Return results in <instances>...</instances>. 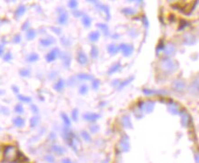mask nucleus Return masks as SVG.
Returning a JSON list of instances; mask_svg holds the SVG:
<instances>
[{
  "label": "nucleus",
  "instance_id": "1",
  "mask_svg": "<svg viewBox=\"0 0 199 163\" xmlns=\"http://www.w3.org/2000/svg\"><path fill=\"white\" fill-rule=\"evenodd\" d=\"M19 152L15 146H7L4 148L3 157L4 160L8 162H14L19 159Z\"/></svg>",
  "mask_w": 199,
  "mask_h": 163
},
{
  "label": "nucleus",
  "instance_id": "2",
  "mask_svg": "<svg viewBox=\"0 0 199 163\" xmlns=\"http://www.w3.org/2000/svg\"><path fill=\"white\" fill-rule=\"evenodd\" d=\"M161 68L163 72L167 73H173L175 71H177L179 68L178 62L175 61H173L171 59H163L161 61Z\"/></svg>",
  "mask_w": 199,
  "mask_h": 163
},
{
  "label": "nucleus",
  "instance_id": "3",
  "mask_svg": "<svg viewBox=\"0 0 199 163\" xmlns=\"http://www.w3.org/2000/svg\"><path fill=\"white\" fill-rule=\"evenodd\" d=\"M179 115H181V124L184 127H187L192 122V117L189 113L185 109H182L179 111Z\"/></svg>",
  "mask_w": 199,
  "mask_h": 163
},
{
  "label": "nucleus",
  "instance_id": "4",
  "mask_svg": "<svg viewBox=\"0 0 199 163\" xmlns=\"http://www.w3.org/2000/svg\"><path fill=\"white\" fill-rule=\"evenodd\" d=\"M172 87H173V89L175 92H177V93H184L185 87H186V84L184 83V81H183L182 79H176V80H174L173 82Z\"/></svg>",
  "mask_w": 199,
  "mask_h": 163
},
{
  "label": "nucleus",
  "instance_id": "5",
  "mask_svg": "<svg viewBox=\"0 0 199 163\" xmlns=\"http://www.w3.org/2000/svg\"><path fill=\"white\" fill-rule=\"evenodd\" d=\"M119 50H121L122 54L125 57H128L132 54V52L134 50V48L132 45L130 44H126V43H122L119 46Z\"/></svg>",
  "mask_w": 199,
  "mask_h": 163
},
{
  "label": "nucleus",
  "instance_id": "6",
  "mask_svg": "<svg viewBox=\"0 0 199 163\" xmlns=\"http://www.w3.org/2000/svg\"><path fill=\"white\" fill-rule=\"evenodd\" d=\"M119 150L122 151V152H127V151L130 150V138L127 136L123 137V138L119 143Z\"/></svg>",
  "mask_w": 199,
  "mask_h": 163
},
{
  "label": "nucleus",
  "instance_id": "7",
  "mask_svg": "<svg viewBox=\"0 0 199 163\" xmlns=\"http://www.w3.org/2000/svg\"><path fill=\"white\" fill-rule=\"evenodd\" d=\"M58 12H59V17H58V22L61 25H65L68 22V14L64 8H58Z\"/></svg>",
  "mask_w": 199,
  "mask_h": 163
},
{
  "label": "nucleus",
  "instance_id": "8",
  "mask_svg": "<svg viewBox=\"0 0 199 163\" xmlns=\"http://www.w3.org/2000/svg\"><path fill=\"white\" fill-rule=\"evenodd\" d=\"M60 55V50L59 49H53L52 50H51L48 54L45 56V59L47 61V62H52L53 61H55L57 59V57Z\"/></svg>",
  "mask_w": 199,
  "mask_h": 163
},
{
  "label": "nucleus",
  "instance_id": "9",
  "mask_svg": "<svg viewBox=\"0 0 199 163\" xmlns=\"http://www.w3.org/2000/svg\"><path fill=\"white\" fill-rule=\"evenodd\" d=\"M163 52L166 56H172L174 55L175 52H176V47L173 43L169 42L167 44H165L164 49H163Z\"/></svg>",
  "mask_w": 199,
  "mask_h": 163
},
{
  "label": "nucleus",
  "instance_id": "10",
  "mask_svg": "<svg viewBox=\"0 0 199 163\" xmlns=\"http://www.w3.org/2000/svg\"><path fill=\"white\" fill-rule=\"evenodd\" d=\"M168 110H169V112L173 115H178L179 111H180V106L177 103H175L172 100L168 104Z\"/></svg>",
  "mask_w": 199,
  "mask_h": 163
},
{
  "label": "nucleus",
  "instance_id": "11",
  "mask_svg": "<svg viewBox=\"0 0 199 163\" xmlns=\"http://www.w3.org/2000/svg\"><path fill=\"white\" fill-rule=\"evenodd\" d=\"M76 59H77L78 63L81 65H86L87 63H88V58H87V56L85 55V52H83L82 50H80L77 53Z\"/></svg>",
  "mask_w": 199,
  "mask_h": 163
},
{
  "label": "nucleus",
  "instance_id": "12",
  "mask_svg": "<svg viewBox=\"0 0 199 163\" xmlns=\"http://www.w3.org/2000/svg\"><path fill=\"white\" fill-rule=\"evenodd\" d=\"M83 118L88 122H96L100 118V115L96 113H86L83 115Z\"/></svg>",
  "mask_w": 199,
  "mask_h": 163
},
{
  "label": "nucleus",
  "instance_id": "13",
  "mask_svg": "<svg viewBox=\"0 0 199 163\" xmlns=\"http://www.w3.org/2000/svg\"><path fill=\"white\" fill-rule=\"evenodd\" d=\"M121 125L123 127H125V128H132V123H131V120L130 117L128 115H123L121 117Z\"/></svg>",
  "mask_w": 199,
  "mask_h": 163
},
{
  "label": "nucleus",
  "instance_id": "14",
  "mask_svg": "<svg viewBox=\"0 0 199 163\" xmlns=\"http://www.w3.org/2000/svg\"><path fill=\"white\" fill-rule=\"evenodd\" d=\"M60 56H61V59L62 61L63 65L66 68H68L70 66V64H71V56H70L67 52H62V53L60 52Z\"/></svg>",
  "mask_w": 199,
  "mask_h": 163
},
{
  "label": "nucleus",
  "instance_id": "15",
  "mask_svg": "<svg viewBox=\"0 0 199 163\" xmlns=\"http://www.w3.org/2000/svg\"><path fill=\"white\" fill-rule=\"evenodd\" d=\"M97 8L99 10L103 11V12L106 14V19L109 20L110 19V11H109V8L107 7V5H102V4H97Z\"/></svg>",
  "mask_w": 199,
  "mask_h": 163
},
{
  "label": "nucleus",
  "instance_id": "16",
  "mask_svg": "<svg viewBox=\"0 0 199 163\" xmlns=\"http://www.w3.org/2000/svg\"><path fill=\"white\" fill-rule=\"evenodd\" d=\"M40 45H42L43 47H49V46L52 45L54 43V39L52 37H48L45 39H42L40 40Z\"/></svg>",
  "mask_w": 199,
  "mask_h": 163
},
{
  "label": "nucleus",
  "instance_id": "17",
  "mask_svg": "<svg viewBox=\"0 0 199 163\" xmlns=\"http://www.w3.org/2000/svg\"><path fill=\"white\" fill-rule=\"evenodd\" d=\"M154 106H155V103L153 101L149 100L148 102H146L145 104H144V110L146 111V113L150 114V113H151L153 111Z\"/></svg>",
  "mask_w": 199,
  "mask_h": 163
},
{
  "label": "nucleus",
  "instance_id": "18",
  "mask_svg": "<svg viewBox=\"0 0 199 163\" xmlns=\"http://www.w3.org/2000/svg\"><path fill=\"white\" fill-rule=\"evenodd\" d=\"M51 150L53 151L56 155H60V156H62L65 153V149H64L62 147L59 146V145H52Z\"/></svg>",
  "mask_w": 199,
  "mask_h": 163
},
{
  "label": "nucleus",
  "instance_id": "19",
  "mask_svg": "<svg viewBox=\"0 0 199 163\" xmlns=\"http://www.w3.org/2000/svg\"><path fill=\"white\" fill-rule=\"evenodd\" d=\"M184 43L185 45H194L196 43V37L194 35H185Z\"/></svg>",
  "mask_w": 199,
  "mask_h": 163
},
{
  "label": "nucleus",
  "instance_id": "20",
  "mask_svg": "<svg viewBox=\"0 0 199 163\" xmlns=\"http://www.w3.org/2000/svg\"><path fill=\"white\" fill-rule=\"evenodd\" d=\"M25 12H26V7H25V6H23V5L19 6V7L17 8L16 12H15L16 19H19L20 17H22L23 15L25 14Z\"/></svg>",
  "mask_w": 199,
  "mask_h": 163
},
{
  "label": "nucleus",
  "instance_id": "21",
  "mask_svg": "<svg viewBox=\"0 0 199 163\" xmlns=\"http://www.w3.org/2000/svg\"><path fill=\"white\" fill-rule=\"evenodd\" d=\"M13 124H14V126H17V127H23L24 126V125H25V120L23 119L22 117H20V116H17V117H15L14 119H13Z\"/></svg>",
  "mask_w": 199,
  "mask_h": 163
},
{
  "label": "nucleus",
  "instance_id": "22",
  "mask_svg": "<svg viewBox=\"0 0 199 163\" xmlns=\"http://www.w3.org/2000/svg\"><path fill=\"white\" fill-rule=\"evenodd\" d=\"M133 80H134V76H130V77L127 78L126 80H124L123 82H120V83H119V88H118L119 91H120L121 89L124 88L125 86H127V85L130 84Z\"/></svg>",
  "mask_w": 199,
  "mask_h": 163
},
{
  "label": "nucleus",
  "instance_id": "23",
  "mask_svg": "<svg viewBox=\"0 0 199 163\" xmlns=\"http://www.w3.org/2000/svg\"><path fill=\"white\" fill-rule=\"evenodd\" d=\"M82 22H83V24L85 28H89L91 26V23H92V19L86 14L83 15V17H82Z\"/></svg>",
  "mask_w": 199,
  "mask_h": 163
},
{
  "label": "nucleus",
  "instance_id": "24",
  "mask_svg": "<svg viewBox=\"0 0 199 163\" xmlns=\"http://www.w3.org/2000/svg\"><path fill=\"white\" fill-rule=\"evenodd\" d=\"M107 51L111 55H116L119 51V47L116 44H109L108 47H107Z\"/></svg>",
  "mask_w": 199,
  "mask_h": 163
},
{
  "label": "nucleus",
  "instance_id": "25",
  "mask_svg": "<svg viewBox=\"0 0 199 163\" xmlns=\"http://www.w3.org/2000/svg\"><path fill=\"white\" fill-rule=\"evenodd\" d=\"M99 38H100V34H99L98 31H93L88 35L89 40L90 41H93V42L97 41V40L99 39Z\"/></svg>",
  "mask_w": 199,
  "mask_h": 163
},
{
  "label": "nucleus",
  "instance_id": "26",
  "mask_svg": "<svg viewBox=\"0 0 199 163\" xmlns=\"http://www.w3.org/2000/svg\"><path fill=\"white\" fill-rule=\"evenodd\" d=\"M96 27L104 33V35H107V36L109 35V30H108V27L107 24H104V23H98V24L96 25Z\"/></svg>",
  "mask_w": 199,
  "mask_h": 163
},
{
  "label": "nucleus",
  "instance_id": "27",
  "mask_svg": "<svg viewBox=\"0 0 199 163\" xmlns=\"http://www.w3.org/2000/svg\"><path fill=\"white\" fill-rule=\"evenodd\" d=\"M120 69H121V64H120L119 62H116V64H114L112 67H111V68L108 70L107 73H108L109 75H111V74H113V73H116V72H119Z\"/></svg>",
  "mask_w": 199,
  "mask_h": 163
},
{
  "label": "nucleus",
  "instance_id": "28",
  "mask_svg": "<svg viewBox=\"0 0 199 163\" xmlns=\"http://www.w3.org/2000/svg\"><path fill=\"white\" fill-rule=\"evenodd\" d=\"M143 94L146 95H164L166 94L165 92H159V91H154V90H149V89H143L142 90Z\"/></svg>",
  "mask_w": 199,
  "mask_h": 163
},
{
  "label": "nucleus",
  "instance_id": "29",
  "mask_svg": "<svg viewBox=\"0 0 199 163\" xmlns=\"http://www.w3.org/2000/svg\"><path fill=\"white\" fill-rule=\"evenodd\" d=\"M64 81L62 80V79H60L59 81L57 82V83L53 85V88L56 90V91H58V92H61L62 89H63V87H64Z\"/></svg>",
  "mask_w": 199,
  "mask_h": 163
},
{
  "label": "nucleus",
  "instance_id": "30",
  "mask_svg": "<svg viewBox=\"0 0 199 163\" xmlns=\"http://www.w3.org/2000/svg\"><path fill=\"white\" fill-rule=\"evenodd\" d=\"M77 78L79 80H85V81H93L94 80L93 75L87 74V73H80L77 75Z\"/></svg>",
  "mask_w": 199,
  "mask_h": 163
},
{
  "label": "nucleus",
  "instance_id": "31",
  "mask_svg": "<svg viewBox=\"0 0 199 163\" xmlns=\"http://www.w3.org/2000/svg\"><path fill=\"white\" fill-rule=\"evenodd\" d=\"M121 12L123 14H125L127 16H132L134 14H136V10L135 9H133L131 8H123L121 10Z\"/></svg>",
  "mask_w": 199,
  "mask_h": 163
},
{
  "label": "nucleus",
  "instance_id": "32",
  "mask_svg": "<svg viewBox=\"0 0 199 163\" xmlns=\"http://www.w3.org/2000/svg\"><path fill=\"white\" fill-rule=\"evenodd\" d=\"M61 116H62V120L64 122V125H65V126H67V127L71 126V120H70L69 116L65 113H62Z\"/></svg>",
  "mask_w": 199,
  "mask_h": 163
},
{
  "label": "nucleus",
  "instance_id": "33",
  "mask_svg": "<svg viewBox=\"0 0 199 163\" xmlns=\"http://www.w3.org/2000/svg\"><path fill=\"white\" fill-rule=\"evenodd\" d=\"M36 35H37V33H36V30H28L26 36H27L28 40H32V39H35Z\"/></svg>",
  "mask_w": 199,
  "mask_h": 163
},
{
  "label": "nucleus",
  "instance_id": "34",
  "mask_svg": "<svg viewBox=\"0 0 199 163\" xmlns=\"http://www.w3.org/2000/svg\"><path fill=\"white\" fill-rule=\"evenodd\" d=\"M39 60V55L37 53H31L28 56L27 58V61L28 62H35Z\"/></svg>",
  "mask_w": 199,
  "mask_h": 163
},
{
  "label": "nucleus",
  "instance_id": "35",
  "mask_svg": "<svg viewBox=\"0 0 199 163\" xmlns=\"http://www.w3.org/2000/svg\"><path fill=\"white\" fill-rule=\"evenodd\" d=\"M90 54H91V57L93 58V59H96V58L98 57V54H99V51H98L97 47H96V46H92Z\"/></svg>",
  "mask_w": 199,
  "mask_h": 163
},
{
  "label": "nucleus",
  "instance_id": "36",
  "mask_svg": "<svg viewBox=\"0 0 199 163\" xmlns=\"http://www.w3.org/2000/svg\"><path fill=\"white\" fill-rule=\"evenodd\" d=\"M40 123V117L39 116H33V117H31V121H30V124H31V127H36Z\"/></svg>",
  "mask_w": 199,
  "mask_h": 163
},
{
  "label": "nucleus",
  "instance_id": "37",
  "mask_svg": "<svg viewBox=\"0 0 199 163\" xmlns=\"http://www.w3.org/2000/svg\"><path fill=\"white\" fill-rule=\"evenodd\" d=\"M190 91H191L194 95H195V92H196V95H197V93H198V80H197V79H196V83L194 82V83H193V84H191V89H190Z\"/></svg>",
  "mask_w": 199,
  "mask_h": 163
},
{
  "label": "nucleus",
  "instance_id": "38",
  "mask_svg": "<svg viewBox=\"0 0 199 163\" xmlns=\"http://www.w3.org/2000/svg\"><path fill=\"white\" fill-rule=\"evenodd\" d=\"M190 26V23L187 21V20H185V19H181L180 20V26H179V28L178 30H184V28H186V27H189Z\"/></svg>",
  "mask_w": 199,
  "mask_h": 163
},
{
  "label": "nucleus",
  "instance_id": "39",
  "mask_svg": "<svg viewBox=\"0 0 199 163\" xmlns=\"http://www.w3.org/2000/svg\"><path fill=\"white\" fill-rule=\"evenodd\" d=\"M19 74L22 77H28L31 75V70L28 69H21L19 71Z\"/></svg>",
  "mask_w": 199,
  "mask_h": 163
},
{
  "label": "nucleus",
  "instance_id": "40",
  "mask_svg": "<svg viewBox=\"0 0 199 163\" xmlns=\"http://www.w3.org/2000/svg\"><path fill=\"white\" fill-rule=\"evenodd\" d=\"M81 135H82V137L85 139V141H86V142H90L91 141V137H90V135L86 131L83 130V131L81 132Z\"/></svg>",
  "mask_w": 199,
  "mask_h": 163
},
{
  "label": "nucleus",
  "instance_id": "41",
  "mask_svg": "<svg viewBox=\"0 0 199 163\" xmlns=\"http://www.w3.org/2000/svg\"><path fill=\"white\" fill-rule=\"evenodd\" d=\"M87 92H88V87H87L86 84H83L79 89V94L82 95H85L87 94Z\"/></svg>",
  "mask_w": 199,
  "mask_h": 163
},
{
  "label": "nucleus",
  "instance_id": "42",
  "mask_svg": "<svg viewBox=\"0 0 199 163\" xmlns=\"http://www.w3.org/2000/svg\"><path fill=\"white\" fill-rule=\"evenodd\" d=\"M99 86H100V81L97 79H94L92 81V88L94 90H97L99 88Z\"/></svg>",
  "mask_w": 199,
  "mask_h": 163
},
{
  "label": "nucleus",
  "instance_id": "43",
  "mask_svg": "<svg viewBox=\"0 0 199 163\" xmlns=\"http://www.w3.org/2000/svg\"><path fill=\"white\" fill-rule=\"evenodd\" d=\"M17 98H19L20 101L24 102V103H30L31 101V97L25 96V95H17Z\"/></svg>",
  "mask_w": 199,
  "mask_h": 163
},
{
  "label": "nucleus",
  "instance_id": "44",
  "mask_svg": "<svg viewBox=\"0 0 199 163\" xmlns=\"http://www.w3.org/2000/svg\"><path fill=\"white\" fill-rule=\"evenodd\" d=\"M134 115H135V116L138 118V119H140V118H142L144 115H143V111L142 110H140L139 108H137L135 111H134Z\"/></svg>",
  "mask_w": 199,
  "mask_h": 163
},
{
  "label": "nucleus",
  "instance_id": "45",
  "mask_svg": "<svg viewBox=\"0 0 199 163\" xmlns=\"http://www.w3.org/2000/svg\"><path fill=\"white\" fill-rule=\"evenodd\" d=\"M15 112L17 113V114H22L23 112H24V108H23L22 106V104H17V106H15Z\"/></svg>",
  "mask_w": 199,
  "mask_h": 163
},
{
  "label": "nucleus",
  "instance_id": "46",
  "mask_svg": "<svg viewBox=\"0 0 199 163\" xmlns=\"http://www.w3.org/2000/svg\"><path fill=\"white\" fill-rule=\"evenodd\" d=\"M44 160L46 162H48V163H54L55 159H54V157L51 156V155H46L44 157Z\"/></svg>",
  "mask_w": 199,
  "mask_h": 163
},
{
  "label": "nucleus",
  "instance_id": "47",
  "mask_svg": "<svg viewBox=\"0 0 199 163\" xmlns=\"http://www.w3.org/2000/svg\"><path fill=\"white\" fill-rule=\"evenodd\" d=\"M72 118L73 121H77L78 120V109L74 108L72 112Z\"/></svg>",
  "mask_w": 199,
  "mask_h": 163
},
{
  "label": "nucleus",
  "instance_id": "48",
  "mask_svg": "<svg viewBox=\"0 0 199 163\" xmlns=\"http://www.w3.org/2000/svg\"><path fill=\"white\" fill-rule=\"evenodd\" d=\"M77 6H78V2L77 1H74V0H72V1H69L68 2V7L70 8H77Z\"/></svg>",
  "mask_w": 199,
  "mask_h": 163
},
{
  "label": "nucleus",
  "instance_id": "49",
  "mask_svg": "<svg viewBox=\"0 0 199 163\" xmlns=\"http://www.w3.org/2000/svg\"><path fill=\"white\" fill-rule=\"evenodd\" d=\"M3 59H4L5 61H10L11 60H12V54H11L10 52H8L7 54L4 55Z\"/></svg>",
  "mask_w": 199,
  "mask_h": 163
},
{
  "label": "nucleus",
  "instance_id": "50",
  "mask_svg": "<svg viewBox=\"0 0 199 163\" xmlns=\"http://www.w3.org/2000/svg\"><path fill=\"white\" fill-rule=\"evenodd\" d=\"M61 42H62V44L63 45V46H68V45H70V40L68 39H66L65 37H63V38H62L61 39Z\"/></svg>",
  "mask_w": 199,
  "mask_h": 163
},
{
  "label": "nucleus",
  "instance_id": "51",
  "mask_svg": "<svg viewBox=\"0 0 199 163\" xmlns=\"http://www.w3.org/2000/svg\"><path fill=\"white\" fill-rule=\"evenodd\" d=\"M20 41H21V37H20V35L17 34L16 36L13 38V42H14V43H19Z\"/></svg>",
  "mask_w": 199,
  "mask_h": 163
},
{
  "label": "nucleus",
  "instance_id": "52",
  "mask_svg": "<svg viewBox=\"0 0 199 163\" xmlns=\"http://www.w3.org/2000/svg\"><path fill=\"white\" fill-rule=\"evenodd\" d=\"M98 130H99V126H96V125H95V126H90V131H91L92 133H96Z\"/></svg>",
  "mask_w": 199,
  "mask_h": 163
},
{
  "label": "nucleus",
  "instance_id": "53",
  "mask_svg": "<svg viewBox=\"0 0 199 163\" xmlns=\"http://www.w3.org/2000/svg\"><path fill=\"white\" fill-rule=\"evenodd\" d=\"M51 30H52V31H54L56 34H58V35H60L61 34V32H62V30L60 28H55V27H51Z\"/></svg>",
  "mask_w": 199,
  "mask_h": 163
},
{
  "label": "nucleus",
  "instance_id": "54",
  "mask_svg": "<svg viewBox=\"0 0 199 163\" xmlns=\"http://www.w3.org/2000/svg\"><path fill=\"white\" fill-rule=\"evenodd\" d=\"M142 22H143V25H144L146 28H148V27H149V20H148L147 17H146V16L142 17Z\"/></svg>",
  "mask_w": 199,
  "mask_h": 163
},
{
  "label": "nucleus",
  "instance_id": "55",
  "mask_svg": "<svg viewBox=\"0 0 199 163\" xmlns=\"http://www.w3.org/2000/svg\"><path fill=\"white\" fill-rule=\"evenodd\" d=\"M73 14L75 17H79L81 16H83V13L81 12L79 10H73Z\"/></svg>",
  "mask_w": 199,
  "mask_h": 163
},
{
  "label": "nucleus",
  "instance_id": "56",
  "mask_svg": "<svg viewBox=\"0 0 199 163\" xmlns=\"http://www.w3.org/2000/svg\"><path fill=\"white\" fill-rule=\"evenodd\" d=\"M31 111L34 114H38L39 113V108L36 106H35V104H31Z\"/></svg>",
  "mask_w": 199,
  "mask_h": 163
},
{
  "label": "nucleus",
  "instance_id": "57",
  "mask_svg": "<svg viewBox=\"0 0 199 163\" xmlns=\"http://www.w3.org/2000/svg\"><path fill=\"white\" fill-rule=\"evenodd\" d=\"M164 46H165V44H163V42L161 41L160 44L157 46V52L159 51V50H163V49H164Z\"/></svg>",
  "mask_w": 199,
  "mask_h": 163
},
{
  "label": "nucleus",
  "instance_id": "58",
  "mask_svg": "<svg viewBox=\"0 0 199 163\" xmlns=\"http://www.w3.org/2000/svg\"><path fill=\"white\" fill-rule=\"evenodd\" d=\"M28 24H30V23H28V21H26L24 24H23V26H22V28H21V30H26L27 28H28Z\"/></svg>",
  "mask_w": 199,
  "mask_h": 163
},
{
  "label": "nucleus",
  "instance_id": "59",
  "mask_svg": "<svg viewBox=\"0 0 199 163\" xmlns=\"http://www.w3.org/2000/svg\"><path fill=\"white\" fill-rule=\"evenodd\" d=\"M2 111L4 112V114L5 115H9V110H8V108H7V107H3L2 108Z\"/></svg>",
  "mask_w": 199,
  "mask_h": 163
},
{
  "label": "nucleus",
  "instance_id": "60",
  "mask_svg": "<svg viewBox=\"0 0 199 163\" xmlns=\"http://www.w3.org/2000/svg\"><path fill=\"white\" fill-rule=\"evenodd\" d=\"M62 163H73L70 159H63L62 160Z\"/></svg>",
  "mask_w": 199,
  "mask_h": 163
},
{
  "label": "nucleus",
  "instance_id": "61",
  "mask_svg": "<svg viewBox=\"0 0 199 163\" xmlns=\"http://www.w3.org/2000/svg\"><path fill=\"white\" fill-rule=\"evenodd\" d=\"M4 50H5V47L3 45H0V56H2L4 53Z\"/></svg>",
  "mask_w": 199,
  "mask_h": 163
},
{
  "label": "nucleus",
  "instance_id": "62",
  "mask_svg": "<svg viewBox=\"0 0 199 163\" xmlns=\"http://www.w3.org/2000/svg\"><path fill=\"white\" fill-rule=\"evenodd\" d=\"M119 83H120L119 80H115V81L112 82V85H113V86H116L118 84H119Z\"/></svg>",
  "mask_w": 199,
  "mask_h": 163
},
{
  "label": "nucleus",
  "instance_id": "63",
  "mask_svg": "<svg viewBox=\"0 0 199 163\" xmlns=\"http://www.w3.org/2000/svg\"><path fill=\"white\" fill-rule=\"evenodd\" d=\"M12 89H13L14 93H16V94H17V93H19V87H17V86H15V85L12 86Z\"/></svg>",
  "mask_w": 199,
  "mask_h": 163
},
{
  "label": "nucleus",
  "instance_id": "64",
  "mask_svg": "<svg viewBox=\"0 0 199 163\" xmlns=\"http://www.w3.org/2000/svg\"><path fill=\"white\" fill-rule=\"evenodd\" d=\"M4 91H2V90H0V95H4Z\"/></svg>",
  "mask_w": 199,
  "mask_h": 163
}]
</instances>
